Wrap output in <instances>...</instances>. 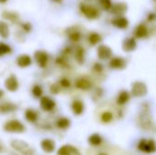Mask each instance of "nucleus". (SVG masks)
<instances>
[{
  "mask_svg": "<svg viewBox=\"0 0 156 155\" xmlns=\"http://www.w3.org/2000/svg\"><path fill=\"white\" fill-rule=\"evenodd\" d=\"M138 149L146 153H154L156 152L155 142L152 139H143L138 144Z\"/></svg>",
  "mask_w": 156,
  "mask_h": 155,
  "instance_id": "nucleus-1",
  "label": "nucleus"
},
{
  "mask_svg": "<svg viewBox=\"0 0 156 155\" xmlns=\"http://www.w3.org/2000/svg\"><path fill=\"white\" fill-rule=\"evenodd\" d=\"M11 145L12 147L16 150L17 152L21 153L22 154L24 155H32L33 154V151L32 149L30 148V146L23 142V141H20V140H15L11 143Z\"/></svg>",
  "mask_w": 156,
  "mask_h": 155,
  "instance_id": "nucleus-2",
  "label": "nucleus"
},
{
  "mask_svg": "<svg viewBox=\"0 0 156 155\" xmlns=\"http://www.w3.org/2000/svg\"><path fill=\"white\" fill-rule=\"evenodd\" d=\"M4 129L8 132H22L25 131L24 125L18 121H10L6 122Z\"/></svg>",
  "mask_w": 156,
  "mask_h": 155,
  "instance_id": "nucleus-3",
  "label": "nucleus"
},
{
  "mask_svg": "<svg viewBox=\"0 0 156 155\" xmlns=\"http://www.w3.org/2000/svg\"><path fill=\"white\" fill-rule=\"evenodd\" d=\"M132 92L136 97H143L147 93V87L144 83L137 81L133 84Z\"/></svg>",
  "mask_w": 156,
  "mask_h": 155,
  "instance_id": "nucleus-4",
  "label": "nucleus"
},
{
  "mask_svg": "<svg viewBox=\"0 0 156 155\" xmlns=\"http://www.w3.org/2000/svg\"><path fill=\"white\" fill-rule=\"evenodd\" d=\"M80 9L82 11V13L88 17V18H90V19H93V18H96L99 16V11L94 7V6H91V5H85V4H82L80 5Z\"/></svg>",
  "mask_w": 156,
  "mask_h": 155,
  "instance_id": "nucleus-5",
  "label": "nucleus"
},
{
  "mask_svg": "<svg viewBox=\"0 0 156 155\" xmlns=\"http://www.w3.org/2000/svg\"><path fill=\"white\" fill-rule=\"evenodd\" d=\"M35 58L39 67L45 68L47 66L48 60V57L47 53H45L43 51H37L35 53Z\"/></svg>",
  "mask_w": 156,
  "mask_h": 155,
  "instance_id": "nucleus-6",
  "label": "nucleus"
},
{
  "mask_svg": "<svg viewBox=\"0 0 156 155\" xmlns=\"http://www.w3.org/2000/svg\"><path fill=\"white\" fill-rule=\"evenodd\" d=\"M5 85V88L9 91H16L18 89V81H17L16 78L13 75L6 79Z\"/></svg>",
  "mask_w": 156,
  "mask_h": 155,
  "instance_id": "nucleus-7",
  "label": "nucleus"
},
{
  "mask_svg": "<svg viewBox=\"0 0 156 155\" xmlns=\"http://www.w3.org/2000/svg\"><path fill=\"white\" fill-rule=\"evenodd\" d=\"M40 106L43 110L50 111L55 108V101L48 97H43L40 100Z\"/></svg>",
  "mask_w": 156,
  "mask_h": 155,
  "instance_id": "nucleus-8",
  "label": "nucleus"
},
{
  "mask_svg": "<svg viewBox=\"0 0 156 155\" xmlns=\"http://www.w3.org/2000/svg\"><path fill=\"white\" fill-rule=\"evenodd\" d=\"M58 155H80L79 151L73 147V146H70V145H65V146H62L58 152Z\"/></svg>",
  "mask_w": 156,
  "mask_h": 155,
  "instance_id": "nucleus-9",
  "label": "nucleus"
},
{
  "mask_svg": "<svg viewBox=\"0 0 156 155\" xmlns=\"http://www.w3.org/2000/svg\"><path fill=\"white\" fill-rule=\"evenodd\" d=\"M98 56L101 59H107L112 56V49L107 46H100L98 48Z\"/></svg>",
  "mask_w": 156,
  "mask_h": 155,
  "instance_id": "nucleus-10",
  "label": "nucleus"
},
{
  "mask_svg": "<svg viewBox=\"0 0 156 155\" xmlns=\"http://www.w3.org/2000/svg\"><path fill=\"white\" fill-rule=\"evenodd\" d=\"M41 148L46 153H52L55 150V143L49 139H45L41 142Z\"/></svg>",
  "mask_w": 156,
  "mask_h": 155,
  "instance_id": "nucleus-11",
  "label": "nucleus"
},
{
  "mask_svg": "<svg viewBox=\"0 0 156 155\" xmlns=\"http://www.w3.org/2000/svg\"><path fill=\"white\" fill-rule=\"evenodd\" d=\"M16 63L21 68H27L31 65V58L27 55L19 56L16 59Z\"/></svg>",
  "mask_w": 156,
  "mask_h": 155,
  "instance_id": "nucleus-12",
  "label": "nucleus"
},
{
  "mask_svg": "<svg viewBox=\"0 0 156 155\" xmlns=\"http://www.w3.org/2000/svg\"><path fill=\"white\" fill-rule=\"evenodd\" d=\"M122 48L125 51H133L136 48V42L134 40V38H127L124 40L123 42V45H122Z\"/></svg>",
  "mask_w": 156,
  "mask_h": 155,
  "instance_id": "nucleus-13",
  "label": "nucleus"
},
{
  "mask_svg": "<svg viewBox=\"0 0 156 155\" xmlns=\"http://www.w3.org/2000/svg\"><path fill=\"white\" fill-rule=\"evenodd\" d=\"M125 66V61L122 58H114L110 62V67L112 69H122Z\"/></svg>",
  "mask_w": 156,
  "mask_h": 155,
  "instance_id": "nucleus-14",
  "label": "nucleus"
},
{
  "mask_svg": "<svg viewBox=\"0 0 156 155\" xmlns=\"http://www.w3.org/2000/svg\"><path fill=\"white\" fill-rule=\"evenodd\" d=\"M112 24L119 28H125L128 26V20L125 17H118L112 21Z\"/></svg>",
  "mask_w": 156,
  "mask_h": 155,
  "instance_id": "nucleus-15",
  "label": "nucleus"
},
{
  "mask_svg": "<svg viewBox=\"0 0 156 155\" xmlns=\"http://www.w3.org/2000/svg\"><path fill=\"white\" fill-rule=\"evenodd\" d=\"M83 110H84V106H83V103L81 101L76 100L72 103V111L75 114H77V115L81 114Z\"/></svg>",
  "mask_w": 156,
  "mask_h": 155,
  "instance_id": "nucleus-16",
  "label": "nucleus"
},
{
  "mask_svg": "<svg viewBox=\"0 0 156 155\" xmlns=\"http://www.w3.org/2000/svg\"><path fill=\"white\" fill-rule=\"evenodd\" d=\"M148 35V29L144 25H140L135 31V36L137 37H145Z\"/></svg>",
  "mask_w": 156,
  "mask_h": 155,
  "instance_id": "nucleus-17",
  "label": "nucleus"
},
{
  "mask_svg": "<svg viewBox=\"0 0 156 155\" xmlns=\"http://www.w3.org/2000/svg\"><path fill=\"white\" fill-rule=\"evenodd\" d=\"M76 87L80 90H88L90 87V83L89 80H87L85 79H80L76 82Z\"/></svg>",
  "mask_w": 156,
  "mask_h": 155,
  "instance_id": "nucleus-18",
  "label": "nucleus"
},
{
  "mask_svg": "<svg viewBox=\"0 0 156 155\" xmlns=\"http://www.w3.org/2000/svg\"><path fill=\"white\" fill-rule=\"evenodd\" d=\"M129 99H130L129 93L127 91H122L117 98V102H118V104L122 105V104L126 103L129 100Z\"/></svg>",
  "mask_w": 156,
  "mask_h": 155,
  "instance_id": "nucleus-19",
  "label": "nucleus"
},
{
  "mask_svg": "<svg viewBox=\"0 0 156 155\" xmlns=\"http://www.w3.org/2000/svg\"><path fill=\"white\" fill-rule=\"evenodd\" d=\"M9 35V29H8V26L3 22V21H0V37H4V38H6Z\"/></svg>",
  "mask_w": 156,
  "mask_h": 155,
  "instance_id": "nucleus-20",
  "label": "nucleus"
},
{
  "mask_svg": "<svg viewBox=\"0 0 156 155\" xmlns=\"http://www.w3.org/2000/svg\"><path fill=\"white\" fill-rule=\"evenodd\" d=\"M25 116H26V119L31 122H34L37 120V114L33 110H27L25 113Z\"/></svg>",
  "mask_w": 156,
  "mask_h": 155,
  "instance_id": "nucleus-21",
  "label": "nucleus"
},
{
  "mask_svg": "<svg viewBox=\"0 0 156 155\" xmlns=\"http://www.w3.org/2000/svg\"><path fill=\"white\" fill-rule=\"evenodd\" d=\"M101 141H102L101 137L99 134H96V133L95 134H92L90 137V139H89L90 143L92 144V145H99V144H101Z\"/></svg>",
  "mask_w": 156,
  "mask_h": 155,
  "instance_id": "nucleus-22",
  "label": "nucleus"
},
{
  "mask_svg": "<svg viewBox=\"0 0 156 155\" xmlns=\"http://www.w3.org/2000/svg\"><path fill=\"white\" fill-rule=\"evenodd\" d=\"M126 10V5L124 4H116L112 6V12L114 14L123 13Z\"/></svg>",
  "mask_w": 156,
  "mask_h": 155,
  "instance_id": "nucleus-23",
  "label": "nucleus"
},
{
  "mask_svg": "<svg viewBox=\"0 0 156 155\" xmlns=\"http://www.w3.org/2000/svg\"><path fill=\"white\" fill-rule=\"evenodd\" d=\"M101 36L97 33H91L89 37V41L91 45H95V44L99 43L101 41Z\"/></svg>",
  "mask_w": 156,
  "mask_h": 155,
  "instance_id": "nucleus-24",
  "label": "nucleus"
},
{
  "mask_svg": "<svg viewBox=\"0 0 156 155\" xmlns=\"http://www.w3.org/2000/svg\"><path fill=\"white\" fill-rule=\"evenodd\" d=\"M69 121L67 118H61L57 122V126L61 129H65L69 126Z\"/></svg>",
  "mask_w": 156,
  "mask_h": 155,
  "instance_id": "nucleus-25",
  "label": "nucleus"
},
{
  "mask_svg": "<svg viewBox=\"0 0 156 155\" xmlns=\"http://www.w3.org/2000/svg\"><path fill=\"white\" fill-rule=\"evenodd\" d=\"M11 51V48H9V46H7L6 44L1 43L0 42V56H3L5 54H7Z\"/></svg>",
  "mask_w": 156,
  "mask_h": 155,
  "instance_id": "nucleus-26",
  "label": "nucleus"
},
{
  "mask_svg": "<svg viewBox=\"0 0 156 155\" xmlns=\"http://www.w3.org/2000/svg\"><path fill=\"white\" fill-rule=\"evenodd\" d=\"M32 93H33V95H34L35 97L39 98V97L42 96L43 90H42V89H41L39 86L36 85V86H34V88H33V90H32Z\"/></svg>",
  "mask_w": 156,
  "mask_h": 155,
  "instance_id": "nucleus-27",
  "label": "nucleus"
},
{
  "mask_svg": "<svg viewBox=\"0 0 156 155\" xmlns=\"http://www.w3.org/2000/svg\"><path fill=\"white\" fill-rule=\"evenodd\" d=\"M101 5H102V7L105 10H109L112 6V4L111 0H101Z\"/></svg>",
  "mask_w": 156,
  "mask_h": 155,
  "instance_id": "nucleus-28",
  "label": "nucleus"
},
{
  "mask_svg": "<svg viewBox=\"0 0 156 155\" xmlns=\"http://www.w3.org/2000/svg\"><path fill=\"white\" fill-rule=\"evenodd\" d=\"M112 114H111L110 112H105V113L102 115V121L105 122H110V121L112 120Z\"/></svg>",
  "mask_w": 156,
  "mask_h": 155,
  "instance_id": "nucleus-29",
  "label": "nucleus"
},
{
  "mask_svg": "<svg viewBox=\"0 0 156 155\" xmlns=\"http://www.w3.org/2000/svg\"><path fill=\"white\" fill-rule=\"evenodd\" d=\"M80 36L78 32H75V33H72L70 36H69V38L72 40V41H78L80 39Z\"/></svg>",
  "mask_w": 156,
  "mask_h": 155,
  "instance_id": "nucleus-30",
  "label": "nucleus"
},
{
  "mask_svg": "<svg viewBox=\"0 0 156 155\" xmlns=\"http://www.w3.org/2000/svg\"><path fill=\"white\" fill-rule=\"evenodd\" d=\"M60 83H61V85L63 86V87H65V88H68V87H69V80H67V79H62L61 81H60Z\"/></svg>",
  "mask_w": 156,
  "mask_h": 155,
  "instance_id": "nucleus-31",
  "label": "nucleus"
},
{
  "mask_svg": "<svg viewBox=\"0 0 156 155\" xmlns=\"http://www.w3.org/2000/svg\"><path fill=\"white\" fill-rule=\"evenodd\" d=\"M82 55H83V51H82V49H79L78 50V52H77V58H79V60L80 59H82Z\"/></svg>",
  "mask_w": 156,
  "mask_h": 155,
  "instance_id": "nucleus-32",
  "label": "nucleus"
},
{
  "mask_svg": "<svg viewBox=\"0 0 156 155\" xmlns=\"http://www.w3.org/2000/svg\"><path fill=\"white\" fill-rule=\"evenodd\" d=\"M7 0H0V3H5Z\"/></svg>",
  "mask_w": 156,
  "mask_h": 155,
  "instance_id": "nucleus-33",
  "label": "nucleus"
},
{
  "mask_svg": "<svg viewBox=\"0 0 156 155\" xmlns=\"http://www.w3.org/2000/svg\"><path fill=\"white\" fill-rule=\"evenodd\" d=\"M1 95H2V91L0 90V96H1Z\"/></svg>",
  "mask_w": 156,
  "mask_h": 155,
  "instance_id": "nucleus-34",
  "label": "nucleus"
},
{
  "mask_svg": "<svg viewBox=\"0 0 156 155\" xmlns=\"http://www.w3.org/2000/svg\"><path fill=\"white\" fill-rule=\"evenodd\" d=\"M1 151H2V148H1V146H0V153H1Z\"/></svg>",
  "mask_w": 156,
  "mask_h": 155,
  "instance_id": "nucleus-35",
  "label": "nucleus"
},
{
  "mask_svg": "<svg viewBox=\"0 0 156 155\" xmlns=\"http://www.w3.org/2000/svg\"><path fill=\"white\" fill-rule=\"evenodd\" d=\"M101 155H105V154H101Z\"/></svg>",
  "mask_w": 156,
  "mask_h": 155,
  "instance_id": "nucleus-36",
  "label": "nucleus"
}]
</instances>
